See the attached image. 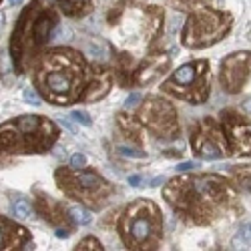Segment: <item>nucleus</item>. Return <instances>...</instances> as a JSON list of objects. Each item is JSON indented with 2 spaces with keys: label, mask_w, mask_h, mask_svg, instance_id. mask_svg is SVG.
<instances>
[{
  "label": "nucleus",
  "mask_w": 251,
  "mask_h": 251,
  "mask_svg": "<svg viewBox=\"0 0 251 251\" xmlns=\"http://www.w3.org/2000/svg\"><path fill=\"white\" fill-rule=\"evenodd\" d=\"M221 129L227 149L235 157H251V123L237 111L221 113Z\"/></svg>",
  "instance_id": "11"
},
{
  "label": "nucleus",
  "mask_w": 251,
  "mask_h": 251,
  "mask_svg": "<svg viewBox=\"0 0 251 251\" xmlns=\"http://www.w3.org/2000/svg\"><path fill=\"white\" fill-rule=\"evenodd\" d=\"M8 2H10V4H20L23 0H8Z\"/></svg>",
  "instance_id": "36"
},
{
  "label": "nucleus",
  "mask_w": 251,
  "mask_h": 251,
  "mask_svg": "<svg viewBox=\"0 0 251 251\" xmlns=\"http://www.w3.org/2000/svg\"><path fill=\"white\" fill-rule=\"evenodd\" d=\"M243 109H245L247 113H251V97H249V99H247V100L243 102Z\"/></svg>",
  "instance_id": "33"
},
{
  "label": "nucleus",
  "mask_w": 251,
  "mask_h": 251,
  "mask_svg": "<svg viewBox=\"0 0 251 251\" xmlns=\"http://www.w3.org/2000/svg\"><path fill=\"white\" fill-rule=\"evenodd\" d=\"M23 97H25V100H26L28 104H34V107H38V104H40V97H38V93H36L32 87H28V89L23 93Z\"/></svg>",
  "instance_id": "24"
},
{
  "label": "nucleus",
  "mask_w": 251,
  "mask_h": 251,
  "mask_svg": "<svg viewBox=\"0 0 251 251\" xmlns=\"http://www.w3.org/2000/svg\"><path fill=\"white\" fill-rule=\"evenodd\" d=\"M67 213H69V217H71L75 223H78V225H89V223L93 221V215L87 211L85 207H78V205L71 207Z\"/></svg>",
  "instance_id": "19"
},
{
  "label": "nucleus",
  "mask_w": 251,
  "mask_h": 251,
  "mask_svg": "<svg viewBox=\"0 0 251 251\" xmlns=\"http://www.w3.org/2000/svg\"><path fill=\"white\" fill-rule=\"evenodd\" d=\"M119 151H121V155L133 157V159H143V157H145L143 151H135V149H129V147H119Z\"/></svg>",
  "instance_id": "26"
},
{
  "label": "nucleus",
  "mask_w": 251,
  "mask_h": 251,
  "mask_svg": "<svg viewBox=\"0 0 251 251\" xmlns=\"http://www.w3.org/2000/svg\"><path fill=\"white\" fill-rule=\"evenodd\" d=\"M143 100V97L139 95V93H131L129 97H127V100H125V109H135V107H139V102Z\"/></svg>",
  "instance_id": "25"
},
{
  "label": "nucleus",
  "mask_w": 251,
  "mask_h": 251,
  "mask_svg": "<svg viewBox=\"0 0 251 251\" xmlns=\"http://www.w3.org/2000/svg\"><path fill=\"white\" fill-rule=\"evenodd\" d=\"M179 2L181 4H189V6L193 4V8H197V6H203L205 4V0H179Z\"/></svg>",
  "instance_id": "29"
},
{
  "label": "nucleus",
  "mask_w": 251,
  "mask_h": 251,
  "mask_svg": "<svg viewBox=\"0 0 251 251\" xmlns=\"http://www.w3.org/2000/svg\"><path fill=\"white\" fill-rule=\"evenodd\" d=\"M251 75V52H233L221 62L219 80L225 93H239Z\"/></svg>",
  "instance_id": "12"
},
{
  "label": "nucleus",
  "mask_w": 251,
  "mask_h": 251,
  "mask_svg": "<svg viewBox=\"0 0 251 251\" xmlns=\"http://www.w3.org/2000/svg\"><path fill=\"white\" fill-rule=\"evenodd\" d=\"M87 50H89V54H91L93 58H99V60H102L104 56H107V47H104V45L100 43V40H95V43H89Z\"/></svg>",
  "instance_id": "22"
},
{
  "label": "nucleus",
  "mask_w": 251,
  "mask_h": 251,
  "mask_svg": "<svg viewBox=\"0 0 251 251\" xmlns=\"http://www.w3.org/2000/svg\"><path fill=\"white\" fill-rule=\"evenodd\" d=\"M163 197L185 221L209 225L235 207L237 191L225 177L201 173L175 177L163 189Z\"/></svg>",
  "instance_id": "2"
},
{
  "label": "nucleus",
  "mask_w": 251,
  "mask_h": 251,
  "mask_svg": "<svg viewBox=\"0 0 251 251\" xmlns=\"http://www.w3.org/2000/svg\"><path fill=\"white\" fill-rule=\"evenodd\" d=\"M195 167H199L197 161H187V163L177 165V171H191V169H195Z\"/></svg>",
  "instance_id": "28"
},
{
  "label": "nucleus",
  "mask_w": 251,
  "mask_h": 251,
  "mask_svg": "<svg viewBox=\"0 0 251 251\" xmlns=\"http://www.w3.org/2000/svg\"><path fill=\"white\" fill-rule=\"evenodd\" d=\"M71 117H73V119H75L76 123H80V125H85V127H91V125H93V121H91L89 113H85V111H80V109L73 111V113H71Z\"/></svg>",
  "instance_id": "23"
},
{
  "label": "nucleus",
  "mask_w": 251,
  "mask_h": 251,
  "mask_svg": "<svg viewBox=\"0 0 251 251\" xmlns=\"http://www.w3.org/2000/svg\"><path fill=\"white\" fill-rule=\"evenodd\" d=\"M139 119L155 137L173 139L179 135L177 109L169 100H165L161 97H149L145 100V104L141 107V113H139Z\"/></svg>",
  "instance_id": "9"
},
{
  "label": "nucleus",
  "mask_w": 251,
  "mask_h": 251,
  "mask_svg": "<svg viewBox=\"0 0 251 251\" xmlns=\"http://www.w3.org/2000/svg\"><path fill=\"white\" fill-rule=\"evenodd\" d=\"M231 26L233 18L229 12L209 6H197L183 26V45L187 49H207L225 38Z\"/></svg>",
  "instance_id": "7"
},
{
  "label": "nucleus",
  "mask_w": 251,
  "mask_h": 251,
  "mask_svg": "<svg viewBox=\"0 0 251 251\" xmlns=\"http://www.w3.org/2000/svg\"><path fill=\"white\" fill-rule=\"evenodd\" d=\"M163 181H165V179H163V177H155V179H153V181H151V183H149V185H151V187H159V185H161V183H163Z\"/></svg>",
  "instance_id": "32"
},
{
  "label": "nucleus",
  "mask_w": 251,
  "mask_h": 251,
  "mask_svg": "<svg viewBox=\"0 0 251 251\" xmlns=\"http://www.w3.org/2000/svg\"><path fill=\"white\" fill-rule=\"evenodd\" d=\"M191 147L201 159H207V161L225 157L227 143H225L221 123H217L211 117L197 121L191 129Z\"/></svg>",
  "instance_id": "10"
},
{
  "label": "nucleus",
  "mask_w": 251,
  "mask_h": 251,
  "mask_svg": "<svg viewBox=\"0 0 251 251\" xmlns=\"http://www.w3.org/2000/svg\"><path fill=\"white\" fill-rule=\"evenodd\" d=\"M161 91L191 104H203L209 99V62L193 60L179 67L163 82Z\"/></svg>",
  "instance_id": "8"
},
{
  "label": "nucleus",
  "mask_w": 251,
  "mask_h": 251,
  "mask_svg": "<svg viewBox=\"0 0 251 251\" xmlns=\"http://www.w3.org/2000/svg\"><path fill=\"white\" fill-rule=\"evenodd\" d=\"M32 78L38 93L52 104L95 102L113 85V75L107 69L89 67L82 54L73 49H52L40 54Z\"/></svg>",
  "instance_id": "1"
},
{
  "label": "nucleus",
  "mask_w": 251,
  "mask_h": 251,
  "mask_svg": "<svg viewBox=\"0 0 251 251\" xmlns=\"http://www.w3.org/2000/svg\"><path fill=\"white\" fill-rule=\"evenodd\" d=\"M69 233H71V231H65V229H58V231H56V237H69Z\"/></svg>",
  "instance_id": "34"
},
{
  "label": "nucleus",
  "mask_w": 251,
  "mask_h": 251,
  "mask_svg": "<svg viewBox=\"0 0 251 251\" xmlns=\"http://www.w3.org/2000/svg\"><path fill=\"white\" fill-rule=\"evenodd\" d=\"M56 183L60 191L67 197L87 205L91 209H100L107 205L109 197L113 195V185L102 179L97 171L80 169V167H73V169H60L54 173Z\"/></svg>",
  "instance_id": "6"
},
{
  "label": "nucleus",
  "mask_w": 251,
  "mask_h": 251,
  "mask_svg": "<svg viewBox=\"0 0 251 251\" xmlns=\"http://www.w3.org/2000/svg\"><path fill=\"white\" fill-rule=\"evenodd\" d=\"M58 139V127L40 115H23L0 125V153H45Z\"/></svg>",
  "instance_id": "4"
},
{
  "label": "nucleus",
  "mask_w": 251,
  "mask_h": 251,
  "mask_svg": "<svg viewBox=\"0 0 251 251\" xmlns=\"http://www.w3.org/2000/svg\"><path fill=\"white\" fill-rule=\"evenodd\" d=\"M87 165V157L82 153H76L71 157V167H85Z\"/></svg>",
  "instance_id": "27"
},
{
  "label": "nucleus",
  "mask_w": 251,
  "mask_h": 251,
  "mask_svg": "<svg viewBox=\"0 0 251 251\" xmlns=\"http://www.w3.org/2000/svg\"><path fill=\"white\" fill-rule=\"evenodd\" d=\"M171 65V58L167 54H149L141 62V67L135 71L137 73V82L139 85H151L159 76H163Z\"/></svg>",
  "instance_id": "14"
},
{
  "label": "nucleus",
  "mask_w": 251,
  "mask_h": 251,
  "mask_svg": "<svg viewBox=\"0 0 251 251\" xmlns=\"http://www.w3.org/2000/svg\"><path fill=\"white\" fill-rule=\"evenodd\" d=\"M129 183H131L133 187H139V185H141V177H139V175H131V177H129Z\"/></svg>",
  "instance_id": "31"
},
{
  "label": "nucleus",
  "mask_w": 251,
  "mask_h": 251,
  "mask_svg": "<svg viewBox=\"0 0 251 251\" xmlns=\"http://www.w3.org/2000/svg\"><path fill=\"white\" fill-rule=\"evenodd\" d=\"M58 6L69 16H85L91 10V0H58Z\"/></svg>",
  "instance_id": "16"
},
{
  "label": "nucleus",
  "mask_w": 251,
  "mask_h": 251,
  "mask_svg": "<svg viewBox=\"0 0 251 251\" xmlns=\"http://www.w3.org/2000/svg\"><path fill=\"white\" fill-rule=\"evenodd\" d=\"M76 251H100V249H104L102 245H100V241L99 239H95V237H85V239H80L78 243H76V247H75Z\"/></svg>",
  "instance_id": "20"
},
{
  "label": "nucleus",
  "mask_w": 251,
  "mask_h": 251,
  "mask_svg": "<svg viewBox=\"0 0 251 251\" xmlns=\"http://www.w3.org/2000/svg\"><path fill=\"white\" fill-rule=\"evenodd\" d=\"M34 243L25 227L0 217V249H32Z\"/></svg>",
  "instance_id": "13"
},
{
  "label": "nucleus",
  "mask_w": 251,
  "mask_h": 251,
  "mask_svg": "<svg viewBox=\"0 0 251 251\" xmlns=\"http://www.w3.org/2000/svg\"><path fill=\"white\" fill-rule=\"evenodd\" d=\"M2 25H4V14H0V28H2Z\"/></svg>",
  "instance_id": "35"
},
{
  "label": "nucleus",
  "mask_w": 251,
  "mask_h": 251,
  "mask_svg": "<svg viewBox=\"0 0 251 251\" xmlns=\"http://www.w3.org/2000/svg\"><path fill=\"white\" fill-rule=\"evenodd\" d=\"M38 211L45 215V219L52 225H65L71 217L65 213V207L60 203H56L52 197H47V195H40L38 199Z\"/></svg>",
  "instance_id": "15"
},
{
  "label": "nucleus",
  "mask_w": 251,
  "mask_h": 251,
  "mask_svg": "<svg viewBox=\"0 0 251 251\" xmlns=\"http://www.w3.org/2000/svg\"><path fill=\"white\" fill-rule=\"evenodd\" d=\"M10 215L14 219H30L32 217V205L25 197H14L10 203Z\"/></svg>",
  "instance_id": "17"
},
{
  "label": "nucleus",
  "mask_w": 251,
  "mask_h": 251,
  "mask_svg": "<svg viewBox=\"0 0 251 251\" xmlns=\"http://www.w3.org/2000/svg\"><path fill=\"white\" fill-rule=\"evenodd\" d=\"M58 119H60V123H62V125H65V129H69L71 133H76V129H75L73 125H71V121H69L67 117H58Z\"/></svg>",
  "instance_id": "30"
},
{
  "label": "nucleus",
  "mask_w": 251,
  "mask_h": 251,
  "mask_svg": "<svg viewBox=\"0 0 251 251\" xmlns=\"http://www.w3.org/2000/svg\"><path fill=\"white\" fill-rule=\"evenodd\" d=\"M56 26H58V14L47 0H32L23 10L14 26L12 43H10L12 60L18 73L26 71L36 50L49 43Z\"/></svg>",
  "instance_id": "3"
},
{
  "label": "nucleus",
  "mask_w": 251,
  "mask_h": 251,
  "mask_svg": "<svg viewBox=\"0 0 251 251\" xmlns=\"http://www.w3.org/2000/svg\"><path fill=\"white\" fill-rule=\"evenodd\" d=\"M251 245V221L243 223L241 229H239V233L235 237V245Z\"/></svg>",
  "instance_id": "21"
},
{
  "label": "nucleus",
  "mask_w": 251,
  "mask_h": 251,
  "mask_svg": "<svg viewBox=\"0 0 251 251\" xmlns=\"http://www.w3.org/2000/svg\"><path fill=\"white\" fill-rule=\"evenodd\" d=\"M233 177H235V183L239 185V189L251 193V167H235L233 169Z\"/></svg>",
  "instance_id": "18"
},
{
  "label": "nucleus",
  "mask_w": 251,
  "mask_h": 251,
  "mask_svg": "<svg viewBox=\"0 0 251 251\" xmlns=\"http://www.w3.org/2000/svg\"><path fill=\"white\" fill-rule=\"evenodd\" d=\"M161 231V209L151 199L133 201L119 219V235L129 249H157Z\"/></svg>",
  "instance_id": "5"
}]
</instances>
